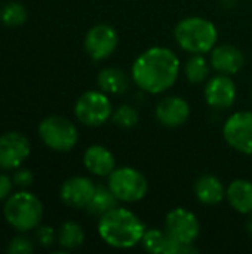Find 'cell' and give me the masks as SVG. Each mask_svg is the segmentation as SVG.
<instances>
[{"label": "cell", "mask_w": 252, "mask_h": 254, "mask_svg": "<svg viewBox=\"0 0 252 254\" xmlns=\"http://www.w3.org/2000/svg\"><path fill=\"white\" fill-rule=\"evenodd\" d=\"M131 76L141 91L162 94L175 85L180 76V58L165 46L149 48L135 58Z\"/></svg>", "instance_id": "obj_1"}, {"label": "cell", "mask_w": 252, "mask_h": 254, "mask_svg": "<svg viewBox=\"0 0 252 254\" xmlns=\"http://www.w3.org/2000/svg\"><path fill=\"white\" fill-rule=\"evenodd\" d=\"M98 234L107 246L126 250L141 244V240L146 234V226L131 210L114 207L100 216Z\"/></svg>", "instance_id": "obj_2"}, {"label": "cell", "mask_w": 252, "mask_h": 254, "mask_svg": "<svg viewBox=\"0 0 252 254\" xmlns=\"http://www.w3.org/2000/svg\"><path fill=\"white\" fill-rule=\"evenodd\" d=\"M177 45L189 54L211 52L218 39L215 24L202 16H187L181 19L174 28Z\"/></svg>", "instance_id": "obj_3"}, {"label": "cell", "mask_w": 252, "mask_h": 254, "mask_svg": "<svg viewBox=\"0 0 252 254\" xmlns=\"http://www.w3.org/2000/svg\"><path fill=\"white\" fill-rule=\"evenodd\" d=\"M3 214L6 222L16 231H31L42 222L43 204L30 192H18L7 198Z\"/></svg>", "instance_id": "obj_4"}, {"label": "cell", "mask_w": 252, "mask_h": 254, "mask_svg": "<svg viewBox=\"0 0 252 254\" xmlns=\"http://www.w3.org/2000/svg\"><path fill=\"white\" fill-rule=\"evenodd\" d=\"M107 186L119 202L126 204L141 201L149 190V182L146 176L132 167L114 168L108 176Z\"/></svg>", "instance_id": "obj_5"}, {"label": "cell", "mask_w": 252, "mask_h": 254, "mask_svg": "<svg viewBox=\"0 0 252 254\" xmlns=\"http://www.w3.org/2000/svg\"><path fill=\"white\" fill-rule=\"evenodd\" d=\"M39 135L49 149L56 152H68L79 141L76 125L62 116H49L43 119L39 125Z\"/></svg>", "instance_id": "obj_6"}, {"label": "cell", "mask_w": 252, "mask_h": 254, "mask_svg": "<svg viewBox=\"0 0 252 254\" xmlns=\"http://www.w3.org/2000/svg\"><path fill=\"white\" fill-rule=\"evenodd\" d=\"M74 115L77 121L86 127H101L111 118L113 107L107 94L101 89L86 91L77 98Z\"/></svg>", "instance_id": "obj_7"}, {"label": "cell", "mask_w": 252, "mask_h": 254, "mask_svg": "<svg viewBox=\"0 0 252 254\" xmlns=\"http://www.w3.org/2000/svg\"><path fill=\"white\" fill-rule=\"evenodd\" d=\"M223 137L239 153L252 155V112H236L224 122Z\"/></svg>", "instance_id": "obj_8"}, {"label": "cell", "mask_w": 252, "mask_h": 254, "mask_svg": "<svg viewBox=\"0 0 252 254\" xmlns=\"http://www.w3.org/2000/svg\"><path fill=\"white\" fill-rule=\"evenodd\" d=\"M178 244L189 246L196 241L201 232V223L195 213L187 208L177 207L171 210L165 217L163 228Z\"/></svg>", "instance_id": "obj_9"}, {"label": "cell", "mask_w": 252, "mask_h": 254, "mask_svg": "<svg viewBox=\"0 0 252 254\" xmlns=\"http://www.w3.org/2000/svg\"><path fill=\"white\" fill-rule=\"evenodd\" d=\"M85 51L94 61H102L113 55L119 45L117 31L108 24H97L85 36Z\"/></svg>", "instance_id": "obj_10"}, {"label": "cell", "mask_w": 252, "mask_h": 254, "mask_svg": "<svg viewBox=\"0 0 252 254\" xmlns=\"http://www.w3.org/2000/svg\"><path fill=\"white\" fill-rule=\"evenodd\" d=\"M31 146L25 135L19 132H6L0 135V168L16 170L30 156Z\"/></svg>", "instance_id": "obj_11"}, {"label": "cell", "mask_w": 252, "mask_h": 254, "mask_svg": "<svg viewBox=\"0 0 252 254\" xmlns=\"http://www.w3.org/2000/svg\"><path fill=\"white\" fill-rule=\"evenodd\" d=\"M236 95H238L236 83L232 80L230 76L220 74V73L208 79L203 89V97L206 104L215 110L230 109L235 104Z\"/></svg>", "instance_id": "obj_12"}, {"label": "cell", "mask_w": 252, "mask_h": 254, "mask_svg": "<svg viewBox=\"0 0 252 254\" xmlns=\"http://www.w3.org/2000/svg\"><path fill=\"white\" fill-rule=\"evenodd\" d=\"M154 116L162 127L178 128L189 121L190 104L183 97L169 95L157 103L154 109Z\"/></svg>", "instance_id": "obj_13"}, {"label": "cell", "mask_w": 252, "mask_h": 254, "mask_svg": "<svg viewBox=\"0 0 252 254\" xmlns=\"http://www.w3.org/2000/svg\"><path fill=\"white\" fill-rule=\"evenodd\" d=\"M97 190V185L83 176H76L65 180L59 189L61 201L73 208H86Z\"/></svg>", "instance_id": "obj_14"}, {"label": "cell", "mask_w": 252, "mask_h": 254, "mask_svg": "<svg viewBox=\"0 0 252 254\" xmlns=\"http://www.w3.org/2000/svg\"><path fill=\"white\" fill-rule=\"evenodd\" d=\"M209 54H211L209 57L211 67L220 74L233 76L239 73L245 64V57L242 51L233 45L214 46V49Z\"/></svg>", "instance_id": "obj_15"}, {"label": "cell", "mask_w": 252, "mask_h": 254, "mask_svg": "<svg viewBox=\"0 0 252 254\" xmlns=\"http://www.w3.org/2000/svg\"><path fill=\"white\" fill-rule=\"evenodd\" d=\"M83 164L91 174L98 177H108L116 168L114 155L101 144H92L85 150Z\"/></svg>", "instance_id": "obj_16"}, {"label": "cell", "mask_w": 252, "mask_h": 254, "mask_svg": "<svg viewBox=\"0 0 252 254\" xmlns=\"http://www.w3.org/2000/svg\"><path fill=\"white\" fill-rule=\"evenodd\" d=\"M195 195L203 205H217L226 198V186L218 177L203 174L195 183Z\"/></svg>", "instance_id": "obj_17"}, {"label": "cell", "mask_w": 252, "mask_h": 254, "mask_svg": "<svg viewBox=\"0 0 252 254\" xmlns=\"http://www.w3.org/2000/svg\"><path fill=\"white\" fill-rule=\"evenodd\" d=\"M141 246L153 254H181L183 247L165 229H146Z\"/></svg>", "instance_id": "obj_18"}, {"label": "cell", "mask_w": 252, "mask_h": 254, "mask_svg": "<svg viewBox=\"0 0 252 254\" xmlns=\"http://www.w3.org/2000/svg\"><path fill=\"white\" fill-rule=\"evenodd\" d=\"M226 198L235 211L241 214L252 213V183L250 180H233L226 189Z\"/></svg>", "instance_id": "obj_19"}, {"label": "cell", "mask_w": 252, "mask_h": 254, "mask_svg": "<svg viewBox=\"0 0 252 254\" xmlns=\"http://www.w3.org/2000/svg\"><path fill=\"white\" fill-rule=\"evenodd\" d=\"M129 76L116 67H105L98 73L97 83L98 88L105 92V94H113V95H120L125 94L129 88Z\"/></svg>", "instance_id": "obj_20"}, {"label": "cell", "mask_w": 252, "mask_h": 254, "mask_svg": "<svg viewBox=\"0 0 252 254\" xmlns=\"http://www.w3.org/2000/svg\"><path fill=\"white\" fill-rule=\"evenodd\" d=\"M211 68V63H208L203 54H193L184 65V74L190 83L199 85L208 80Z\"/></svg>", "instance_id": "obj_21"}, {"label": "cell", "mask_w": 252, "mask_h": 254, "mask_svg": "<svg viewBox=\"0 0 252 254\" xmlns=\"http://www.w3.org/2000/svg\"><path fill=\"white\" fill-rule=\"evenodd\" d=\"M117 198L113 195V192L110 190L108 186H102V185H97V190L89 202V205L86 207V210L91 214L95 216H102L104 213L110 211L111 208L117 207Z\"/></svg>", "instance_id": "obj_22"}, {"label": "cell", "mask_w": 252, "mask_h": 254, "mask_svg": "<svg viewBox=\"0 0 252 254\" xmlns=\"http://www.w3.org/2000/svg\"><path fill=\"white\" fill-rule=\"evenodd\" d=\"M85 243V232L80 225L74 222H65L58 231V244L64 250L79 249Z\"/></svg>", "instance_id": "obj_23"}, {"label": "cell", "mask_w": 252, "mask_h": 254, "mask_svg": "<svg viewBox=\"0 0 252 254\" xmlns=\"http://www.w3.org/2000/svg\"><path fill=\"white\" fill-rule=\"evenodd\" d=\"M0 21L7 27H18L27 21V10L18 1L6 3L0 12Z\"/></svg>", "instance_id": "obj_24"}, {"label": "cell", "mask_w": 252, "mask_h": 254, "mask_svg": "<svg viewBox=\"0 0 252 254\" xmlns=\"http://www.w3.org/2000/svg\"><path fill=\"white\" fill-rule=\"evenodd\" d=\"M111 119H113L116 127L123 128V129H129V128L137 127V124L140 122V115H138V110L135 107L123 104V106H119L113 112Z\"/></svg>", "instance_id": "obj_25"}, {"label": "cell", "mask_w": 252, "mask_h": 254, "mask_svg": "<svg viewBox=\"0 0 252 254\" xmlns=\"http://www.w3.org/2000/svg\"><path fill=\"white\" fill-rule=\"evenodd\" d=\"M7 252L10 254H30L33 252V244L27 237L18 235L10 241Z\"/></svg>", "instance_id": "obj_26"}, {"label": "cell", "mask_w": 252, "mask_h": 254, "mask_svg": "<svg viewBox=\"0 0 252 254\" xmlns=\"http://www.w3.org/2000/svg\"><path fill=\"white\" fill-rule=\"evenodd\" d=\"M36 240L42 247H50L55 241V232L50 226H40L36 232Z\"/></svg>", "instance_id": "obj_27"}, {"label": "cell", "mask_w": 252, "mask_h": 254, "mask_svg": "<svg viewBox=\"0 0 252 254\" xmlns=\"http://www.w3.org/2000/svg\"><path fill=\"white\" fill-rule=\"evenodd\" d=\"M12 180H13V183H15L16 186H19V188H28V186L33 183L34 176H33V173H31L30 170H27V168H16V171H15Z\"/></svg>", "instance_id": "obj_28"}, {"label": "cell", "mask_w": 252, "mask_h": 254, "mask_svg": "<svg viewBox=\"0 0 252 254\" xmlns=\"http://www.w3.org/2000/svg\"><path fill=\"white\" fill-rule=\"evenodd\" d=\"M12 190V179L6 174H0V201L6 199Z\"/></svg>", "instance_id": "obj_29"}, {"label": "cell", "mask_w": 252, "mask_h": 254, "mask_svg": "<svg viewBox=\"0 0 252 254\" xmlns=\"http://www.w3.org/2000/svg\"><path fill=\"white\" fill-rule=\"evenodd\" d=\"M247 229H248V232L252 235V213L251 216H250V219H248V223H247Z\"/></svg>", "instance_id": "obj_30"}]
</instances>
